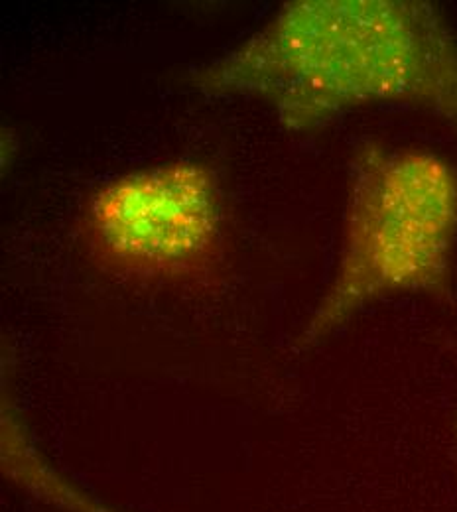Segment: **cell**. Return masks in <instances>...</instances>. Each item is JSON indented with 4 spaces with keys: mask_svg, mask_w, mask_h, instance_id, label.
Returning <instances> with one entry per match:
<instances>
[{
    "mask_svg": "<svg viewBox=\"0 0 457 512\" xmlns=\"http://www.w3.org/2000/svg\"><path fill=\"white\" fill-rule=\"evenodd\" d=\"M81 237L107 274L146 282L209 280L227 243L219 178L190 160L119 176L89 197Z\"/></svg>",
    "mask_w": 457,
    "mask_h": 512,
    "instance_id": "cell-3",
    "label": "cell"
},
{
    "mask_svg": "<svg viewBox=\"0 0 457 512\" xmlns=\"http://www.w3.org/2000/svg\"><path fill=\"white\" fill-rule=\"evenodd\" d=\"M2 471L22 491L60 511L121 512L81 491L42 457L6 390L2 396Z\"/></svg>",
    "mask_w": 457,
    "mask_h": 512,
    "instance_id": "cell-4",
    "label": "cell"
},
{
    "mask_svg": "<svg viewBox=\"0 0 457 512\" xmlns=\"http://www.w3.org/2000/svg\"><path fill=\"white\" fill-rule=\"evenodd\" d=\"M457 239V172L428 150L363 142L349 162L341 253L296 347L312 349L392 294L448 298Z\"/></svg>",
    "mask_w": 457,
    "mask_h": 512,
    "instance_id": "cell-2",
    "label": "cell"
},
{
    "mask_svg": "<svg viewBox=\"0 0 457 512\" xmlns=\"http://www.w3.org/2000/svg\"><path fill=\"white\" fill-rule=\"evenodd\" d=\"M211 99L264 101L290 132L373 105L457 128V38L424 0H292L239 46L190 73Z\"/></svg>",
    "mask_w": 457,
    "mask_h": 512,
    "instance_id": "cell-1",
    "label": "cell"
}]
</instances>
